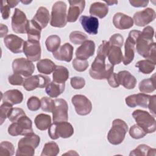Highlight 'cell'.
Wrapping results in <instances>:
<instances>
[{"label":"cell","instance_id":"obj_1","mask_svg":"<svg viewBox=\"0 0 156 156\" xmlns=\"http://www.w3.org/2000/svg\"><path fill=\"white\" fill-rule=\"evenodd\" d=\"M105 57L97 55L93 62L89 70L90 76L94 79H107L113 73V66L111 64L105 63Z\"/></svg>","mask_w":156,"mask_h":156},{"label":"cell","instance_id":"obj_2","mask_svg":"<svg viewBox=\"0 0 156 156\" xmlns=\"http://www.w3.org/2000/svg\"><path fill=\"white\" fill-rule=\"evenodd\" d=\"M40 143V138L34 133L25 135L18 143V149L16 155L32 156L35 154V149Z\"/></svg>","mask_w":156,"mask_h":156},{"label":"cell","instance_id":"obj_3","mask_svg":"<svg viewBox=\"0 0 156 156\" xmlns=\"http://www.w3.org/2000/svg\"><path fill=\"white\" fill-rule=\"evenodd\" d=\"M127 131V123L121 119H115L112 122V128L108 133L107 140L112 144H119L124 140Z\"/></svg>","mask_w":156,"mask_h":156},{"label":"cell","instance_id":"obj_4","mask_svg":"<svg viewBox=\"0 0 156 156\" xmlns=\"http://www.w3.org/2000/svg\"><path fill=\"white\" fill-rule=\"evenodd\" d=\"M67 5L62 1L55 2L52 7L50 24L54 27L62 28L67 23Z\"/></svg>","mask_w":156,"mask_h":156},{"label":"cell","instance_id":"obj_5","mask_svg":"<svg viewBox=\"0 0 156 156\" xmlns=\"http://www.w3.org/2000/svg\"><path fill=\"white\" fill-rule=\"evenodd\" d=\"M132 116L136 124L144 129L147 133H154L156 130V121L155 117L149 112L142 110H135L132 113Z\"/></svg>","mask_w":156,"mask_h":156},{"label":"cell","instance_id":"obj_6","mask_svg":"<svg viewBox=\"0 0 156 156\" xmlns=\"http://www.w3.org/2000/svg\"><path fill=\"white\" fill-rule=\"evenodd\" d=\"M74 133V128L68 122H55L51 124L48 129V135L52 140H57L61 137L68 138Z\"/></svg>","mask_w":156,"mask_h":156},{"label":"cell","instance_id":"obj_7","mask_svg":"<svg viewBox=\"0 0 156 156\" xmlns=\"http://www.w3.org/2000/svg\"><path fill=\"white\" fill-rule=\"evenodd\" d=\"M8 133L12 136L27 135L34 133L32 122L26 115L21 116L16 122H12L8 127Z\"/></svg>","mask_w":156,"mask_h":156},{"label":"cell","instance_id":"obj_8","mask_svg":"<svg viewBox=\"0 0 156 156\" xmlns=\"http://www.w3.org/2000/svg\"><path fill=\"white\" fill-rule=\"evenodd\" d=\"M141 32V31L138 30H132L130 31L129 36L124 44L125 53L122 60L124 65H127L133 61L135 56V45L136 40Z\"/></svg>","mask_w":156,"mask_h":156},{"label":"cell","instance_id":"obj_9","mask_svg":"<svg viewBox=\"0 0 156 156\" xmlns=\"http://www.w3.org/2000/svg\"><path fill=\"white\" fill-rule=\"evenodd\" d=\"M68 105L67 102L61 98L54 100L52 108V119L53 122L67 121L68 119Z\"/></svg>","mask_w":156,"mask_h":156},{"label":"cell","instance_id":"obj_10","mask_svg":"<svg viewBox=\"0 0 156 156\" xmlns=\"http://www.w3.org/2000/svg\"><path fill=\"white\" fill-rule=\"evenodd\" d=\"M12 69L14 73L24 77H30L35 71V66L31 61L21 57L13 61Z\"/></svg>","mask_w":156,"mask_h":156},{"label":"cell","instance_id":"obj_11","mask_svg":"<svg viewBox=\"0 0 156 156\" xmlns=\"http://www.w3.org/2000/svg\"><path fill=\"white\" fill-rule=\"evenodd\" d=\"M29 23L26 14L20 9L16 8L12 17V28L16 34L26 33V29Z\"/></svg>","mask_w":156,"mask_h":156},{"label":"cell","instance_id":"obj_12","mask_svg":"<svg viewBox=\"0 0 156 156\" xmlns=\"http://www.w3.org/2000/svg\"><path fill=\"white\" fill-rule=\"evenodd\" d=\"M71 102L77 114L81 116L88 115L92 110L91 101L84 95L76 94L73 96Z\"/></svg>","mask_w":156,"mask_h":156},{"label":"cell","instance_id":"obj_13","mask_svg":"<svg viewBox=\"0 0 156 156\" xmlns=\"http://www.w3.org/2000/svg\"><path fill=\"white\" fill-rule=\"evenodd\" d=\"M51 82L50 78L44 75L37 74L28 77L24 80L23 87L27 91H32L37 88H43Z\"/></svg>","mask_w":156,"mask_h":156},{"label":"cell","instance_id":"obj_14","mask_svg":"<svg viewBox=\"0 0 156 156\" xmlns=\"http://www.w3.org/2000/svg\"><path fill=\"white\" fill-rule=\"evenodd\" d=\"M23 52L27 58L31 62H36L40 59L41 49L40 41L26 40L23 45Z\"/></svg>","mask_w":156,"mask_h":156},{"label":"cell","instance_id":"obj_15","mask_svg":"<svg viewBox=\"0 0 156 156\" xmlns=\"http://www.w3.org/2000/svg\"><path fill=\"white\" fill-rule=\"evenodd\" d=\"M155 16L156 13L153 9L146 8L135 13L132 19L136 26L143 27L152 22L155 20Z\"/></svg>","mask_w":156,"mask_h":156},{"label":"cell","instance_id":"obj_16","mask_svg":"<svg viewBox=\"0 0 156 156\" xmlns=\"http://www.w3.org/2000/svg\"><path fill=\"white\" fill-rule=\"evenodd\" d=\"M151 96L145 93H138L130 95L126 98L125 101L127 106L134 108L136 106H140L143 108H147Z\"/></svg>","mask_w":156,"mask_h":156},{"label":"cell","instance_id":"obj_17","mask_svg":"<svg viewBox=\"0 0 156 156\" xmlns=\"http://www.w3.org/2000/svg\"><path fill=\"white\" fill-rule=\"evenodd\" d=\"M4 43L7 48L14 54L21 53L23 51V45L24 41L20 37L9 34L4 38Z\"/></svg>","mask_w":156,"mask_h":156},{"label":"cell","instance_id":"obj_18","mask_svg":"<svg viewBox=\"0 0 156 156\" xmlns=\"http://www.w3.org/2000/svg\"><path fill=\"white\" fill-rule=\"evenodd\" d=\"M69 7L67 14V21L74 23L77 21L79 15L83 11L85 7V1L83 0L79 1H69Z\"/></svg>","mask_w":156,"mask_h":156},{"label":"cell","instance_id":"obj_19","mask_svg":"<svg viewBox=\"0 0 156 156\" xmlns=\"http://www.w3.org/2000/svg\"><path fill=\"white\" fill-rule=\"evenodd\" d=\"M79 21L85 30L90 35H96L98 32L99 21L97 18L93 16L82 15Z\"/></svg>","mask_w":156,"mask_h":156},{"label":"cell","instance_id":"obj_20","mask_svg":"<svg viewBox=\"0 0 156 156\" xmlns=\"http://www.w3.org/2000/svg\"><path fill=\"white\" fill-rule=\"evenodd\" d=\"M95 51V43L93 41L87 40L77 48L76 51V58L87 60L89 57L93 56Z\"/></svg>","mask_w":156,"mask_h":156},{"label":"cell","instance_id":"obj_21","mask_svg":"<svg viewBox=\"0 0 156 156\" xmlns=\"http://www.w3.org/2000/svg\"><path fill=\"white\" fill-rule=\"evenodd\" d=\"M113 23L118 29L125 30L130 29L133 26V20L132 17L123 13L118 12L113 17Z\"/></svg>","mask_w":156,"mask_h":156},{"label":"cell","instance_id":"obj_22","mask_svg":"<svg viewBox=\"0 0 156 156\" xmlns=\"http://www.w3.org/2000/svg\"><path fill=\"white\" fill-rule=\"evenodd\" d=\"M74 48L69 43H65L55 52L52 53L54 57L60 61L70 62L73 58Z\"/></svg>","mask_w":156,"mask_h":156},{"label":"cell","instance_id":"obj_23","mask_svg":"<svg viewBox=\"0 0 156 156\" xmlns=\"http://www.w3.org/2000/svg\"><path fill=\"white\" fill-rule=\"evenodd\" d=\"M117 77L119 85H122L126 89H133L136 83V78L128 71L123 70L117 73Z\"/></svg>","mask_w":156,"mask_h":156},{"label":"cell","instance_id":"obj_24","mask_svg":"<svg viewBox=\"0 0 156 156\" xmlns=\"http://www.w3.org/2000/svg\"><path fill=\"white\" fill-rule=\"evenodd\" d=\"M1 99L3 102H7L12 105L18 104L22 102L23 100V94L18 90L13 89L6 91L2 94Z\"/></svg>","mask_w":156,"mask_h":156},{"label":"cell","instance_id":"obj_25","mask_svg":"<svg viewBox=\"0 0 156 156\" xmlns=\"http://www.w3.org/2000/svg\"><path fill=\"white\" fill-rule=\"evenodd\" d=\"M41 27L33 20L29 21L26 33L27 34L28 40L39 41L41 37Z\"/></svg>","mask_w":156,"mask_h":156},{"label":"cell","instance_id":"obj_26","mask_svg":"<svg viewBox=\"0 0 156 156\" xmlns=\"http://www.w3.org/2000/svg\"><path fill=\"white\" fill-rule=\"evenodd\" d=\"M32 20L35 21L41 29L45 28L50 20L49 10L44 7H40Z\"/></svg>","mask_w":156,"mask_h":156},{"label":"cell","instance_id":"obj_27","mask_svg":"<svg viewBox=\"0 0 156 156\" xmlns=\"http://www.w3.org/2000/svg\"><path fill=\"white\" fill-rule=\"evenodd\" d=\"M89 12L92 16H96L99 18H103L108 13V7L104 2H95L91 4Z\"/></svg>","mask_w":156,"mask_h":156},{"label":"cell","instance_id":"obj_28","mask_svg":"<svg viewBox=\"0 0 156 156\" xmlns=\"http://www.w3.org/2000/svg\"><path fill=\"white\" fill-rule=\"evenodd\" d=\"M107 57L109 62L113 66L119 64L123 60V55L121 48L110 45Z\"/></svg>","mask_w":156,"mask_h":156},{"label":"cell","instance_id":"obj_29","mask_svg":"<svg viewBox=\"0 0 156 156\" xmlns=\"http://www.w3.org/2000/svg\"><path fill=\"white\" fill-rule=\"evenodd\" d=\"M69 75L68 69L66 67L61 65L57 66L52 74L53 81L58 83H65Z\"/></svg>","mask_w":156,"mask_h":156},{"label":"cell","instance_id":"obj_30","mask_svg":"<svg viewBox=\"0 0 156 156\" xmlns=\"http://www.w3.org/2000/svg\"><path fill=\"white\" fill-rule=\"evenodd\" d=\"M65 88V83H58L52 81L45 87V91L51 98H57L64 91Z\"/></svg>","mask_w":156,"mask_h":156},{"label":"cell","instance_id":"obj_31","mask_svg":"<svg viewBox=\"0 0 156 156\" xmlns=\"http://www.w3.org/2000/svg\"><path fill=\"white\" fill-rule=\"evenodd\" d=\"M57 65L50 59L44 58L40 60L37 63L38 71L44 74H50L55 69Z\"/></svg>","mask_w":156,"mask_h":156},{"label":"cell","instance_id":"obj_32","mask_svg":"<svg viewBox=\"0 0 156 156\" xmlns=\"http://www.w3.org/2000/svg\"><path fill=\"white\" fill-rule=\"evenodd\" d=\"M34 122L37 128L40 130H46L51 124V118L49 115L40 113L35 117Z\"/></svg>","mask_w":156,"mask_h":156},{"label":"cell","instance_id":"obj_33","mask_svg":"<svg viewBox=\"0 0 156 156\" xmlns=\"http://www.w3.org/2000/svg\"><path fill=\"white\" fill-rule=\"evenodd\" d=\"M155 74H154L151 78L145 79L142 80L139 83V90L141 93H150L155 91Z\"/></svg>","mask_w":156,"mask_h":156},{"label":"cell","instance_id":"obj_34","mask_svg":"<svg viewBox=\"0 0 156 156\" xmlns=\"http://www.w3.org/2000/svg\"><path fill=\"white\" fill-rule=\"evenodd\" d=\"M156 149L151 148L148 145L141 144L138 145L135 149L132 151L129 154V155H139V156H149L155 155Z\"/></svg>","mask_w":156,"mask_h":156},{"label":"cell","instance_id":"obj_35","mask_svg":"<svg viewBox=\"0 0 156 156\" xmlns=\"http://www.w3.org/2000/svg\"><path fill=\"white\" fill-rule=\"evenodd\" d=\"M155 64L149 59H145L136 62L135 66L138 68L139 71L141 73L144 74H149L155 69Z\"/></svg>","mask_w":156,"mask_h":156},{"label":"cell","instance_id":"obj_36","mask_svg":"<svg viewBox=\"0 0 156 156\" xmlns=\"http://www.w3.org/2000/svg\"><path fill=\"white\" fill-rule=\"evenodd\" d=\"M61 43V39L60 37L57 35H49L45 41V45L47 50L49 52H54L60 47Z\"/></svg>","mask_w":156,"mask_h":156},{"label":"cell","instance_id":"obj_37","mask_svg":"<svg viewBox=\"0 0 156 156\" xmlns=\"http://www.w3.org/2000/svg\"><path fill=\"white\" fill-rule=\"evenodd\" d=\"M59 152L58 144L54 141H49L44 144L41 156H55Z\"/></svg>","mask_w":156,"mask_h":156},{"label":"cell","instance_id":"obj_38","mask_svg":"<svg viewBox=\"0 0 156 156\" xmlns=\"http://www.w3.org/2000/svg\"><path fill=\"white\" fill-rule=\"evenodd\" d=\"M69 38L70 41L75 44H82L88 39V37L85 34L77 30L71 32Z\"/></svg>","mask_w":156,"mask_h":156},{"label":"cell","instance_id":"obj_39","mask_svg":"<svg viewBox=\"0 0 156 156\" xmlns=\"http://www.w3.org/2000/svg\"><path fill=\"white\" fill-rule=\"evenodd\" d=\"M15 148L13 144L8 141H4L0 144V155L12 156L14 154Z\"/></svg>","mask_w":156,"mask_h":156},{"label":"cell","instance_id":"obj_40","mask_svg":"<svg viewBox=\"0 0 156 156\" xmlns=\"http://www.w3.org/2000/svg\"><path fill=\"white\" fill-rule=\"evenodd\" d=\"M129 135L134 139H140L146 136L147 133L144 130L143 128L139 126L138 124H134L130 127L129 131Z\"/></svg>","mask_w":156,"mask_h":156},{"label":"cell","instance_id":"obj_41","mask_svg":"<svg viewBox=\"0 0 156 156\" xmlns=\"http://www.w3.org/2000/svg\"><path fill=\"white\" fill-rule=\"evenodd\" d=\"M72 65L76 71L78 72H83L88 68L89 64L87 60H82L76 58L73 60Z\"/></svg>","mask_w":156,"mask_h":156},{"label":"cell","instance_id":"obj_42","mask_svg":"<svg viewBox=\"0 0 156 156\" xmlns=\"http://www.w3.org/2000/svg\"><path fill=\"white\" fill-rule=\"evenodd\" d=\"M12 105L7 103L3 102V103L1 104L0 107V122H1V125L3 124L5 119L8 117V115L12 110Z\"/></svg>","mask_w":156,"mask_h":156},{"label":"cell","instance_id":"obj_43","mask_svg":"<svg viewBox=\"0 0 156 156\" xmlns=\"http://www.w3.org/2000/svg\"><path fill=\"white\" fill-rule=\"evenodd\" d=\"M24 115H26V113L22 108H12L7 118H9L10 121H11L12 122H16L21 116Z\"/></svg>","mask_w":156,"mask_h":156},{"label":"cell","instance_id":"obj_44","mask_svg":"<svg viewBox=\"0 0 156 156\" xmlns=\"http://www.w3.org/2000/svg\"><path fill=\"white\" fill-rule=\"evenodd\" d=\"M54 105V100L51 98L42 97L41 99V108L43 111L52 113Z\"/></svg>","mask_w":156,"mask_h":156},{"label":"cell","instance_id":"obj_45","mask_svg":"<svg viewBox=\"0 0 156 156\" xmlns=\"http://www.w3.org/2000/svg\"><path fill=\"white\" fill-rule=\"evenodd\" d=\"M27 106L30 111H37L41 107V100L37 96L30 97L27 102Z\"/></svg>","mask_w":156,"mask_h":156},{"label":"cell","instance_id":"obj_46","mask_svg":"<svg viewBox=\"0 0 156 156\" xmlns=\"http://www.w3.org/2000/svg\"><path fill=\"white\" fill-rule=\"evenodd\" d=\"M70 83L71 87L76 90L82 89L85 85V80L81 77H73L70 79Z\"/></svg>","mask_w":156,"mask_h":156},{"label":"cell","instance_id":"obj_47","mask_svg":"<svg viewBox=\"0 0 156 156\" xmlns=\"http://www.w3.org/2000/svg\"><path fill=\"white\" fill-rule=\"evenodd\" d=\"M108 42L112 46H115L121 48L123 45L124 38L120 34H115L110 37Z\"/></svg>","mask_w":156,"mask_h":156},{"label":"cell","instance_id":"obj_48","mask_svg":"<svg viewBox=\"0 0 156 156\" xmlns=\"http://www.w3.org/2000/svg\"><path fill=\"white\" fill-rule=\"evenodd\" d=\"M8 81L12 85H23L24 80L21 75L13 73L8 77Z\"/></svg>","mask_w":156,"mask_h":156},{"label":"cell","instance_id":"obj_49","mask_svg":"<svg viewBox=\"0 0 156 156\" xmlns=\"http://www.w3.org/2000/svg\"><path fill=\"white\" fill-rule=\"evenodd\" d=\"M110 46V44L108 41L106 40H103L102 43L100 44V46L98 48V49L97 51V55L107 57Z\"/></svg>","mask_w":156,"mask_h":156},{"label":"cell","instance_id":"obj_50","mask_svg":"<svg viewBox=\"0 0 156 156\" xmlns=\"http://www.w3.org/2000/svg\"><path fill=\"white\" fill-rule=\"evenodd\" d=\"M10 7L7 3V1L3 0L2 1V4L1 6V13L2 18L4 20H7L9 17L10 13Z\"/></svg>","mask_w":156,"mask_h":156},{"label":"cell","instance_id":"obj_51","mask_svg":"<svg viewBox=\"0 0 156 156\" xmlns=\"http://www.w3.org/2000/svg\"><path fill=\"white\" fill-rule=\"evenodd\" d=\"M107 80L108 81V84L113 88H117L120 85L118 82L116 73H112L107 79Z\"/></svg>","mask_w":156,"mask_h":156},{"label":"cell","instance_id":"obj_52","mask_svg":"<svg viewBox=\"0 0 156 156\" xmlns=\"http://www.w3.org/2000/svg\"><path fill=\"white\" fill-rule=\"evenodd\" d=\"M155 101H156V96L155 95L151 96L150 101L148 105V107H147L149 111L151 112V113L153 114L154 117L155 116Z\"/></svg>","mask_w":156,"mask_h":156},{"label":"cell","instance_id":"obj_53","mask_svg":"<svg viewBox=\"0 0 156 156\" xmlns=\"http://www.w3.org/2000/svg\"><path fill=\"white\" fill-rule=\"evenodd\" d=\"M129 3L135 7H145L147 5L149 1H134L130 0Z\"/></svg>","mask_w":156,"mask_h":156},{"label":"cell","instance_id":"obj_54","mask_svg":"<svg viewBox=\"0 0 156 156\" xmlns=\"http://www.w3.org/2000/svg\"><path fill=\"white\" fill-rule=\"evenodd\" d=\"M8 32V27L7 26L1 24V29H0V34H1V38H2L4 36H5Z\"/></svg>","mask_w":156,"mask_h":156},{"label":"cell","instance_id":"obj_55","mask_svg":"<svg viewBox=\"0 0 156 156\" xmlns=\"http://www.w3.org/2000/svg\"><path fill=\"white\" fill-rule=\"evenodd\" d=\"M6 1L10 8L15 7L20 2L19 1Z\"/></svg>","mask_w":156,"mask_h":156},{"label":"cell","instance_id":"obj_56","mask_svg":"<svg viewBox=\"0 0 156 156\" xmlns=\"http://www.w3.org/2000/svg\"><path fill=\"white\" fill-rule=\"evenodd\" d=\"M104 2L106 3L107 5H112L118 4L117 1H105Z\"/></svg>","mask_w":156,"mask_h":156},{"label":"cell","instance_id":"obj_57","mask_svg":"<svg viewBox=\"0 0 156 156\" xmlns=\"http://www.w3.org/2000/svg\"><path fill=\"white\" fill-rule=\"evenodd\" d=\"M21 2L22 3H23V4H27L30 3V2H31L32 1H21Z\"/></svg>","mask_w":156,"mask_h":156}]
</instances>
